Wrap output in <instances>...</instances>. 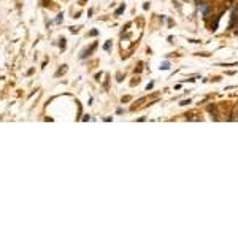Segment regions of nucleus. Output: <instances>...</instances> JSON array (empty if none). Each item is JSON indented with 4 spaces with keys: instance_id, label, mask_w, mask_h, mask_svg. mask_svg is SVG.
Here are the masks:
<instances>
[{
    "instance_id": "nucleus-2",
    "label": "nucleus",
    "mask_w": 238,
    "mask_h": 238,
    "mask_svg": "<svg viewBox=\"0 0 238 238\" xmlns=\"http://www.w3.org/2000/svg\"><path fill=\"white\" fill-rule=\"evenodd\" d=\"M124 8H126V7H124V5H121V7H119V8H117V10H116V16H119V14H121V13H122V11H124Z\"/></svg>"
},
{
    "instance_id": "nucleus-1",
    "label": "nucleus",
    "mask_w": 238,
    "mask_h": 238,
    "mask_svg": "<svg viewBox=\"0 0 238 238\" xmlns=\"http://www.w3.org/2000/svg\"><path fill=\"white\" fill-rule=\"evenodd\" d=\"M95 46H97V43H94V44H91V46L87 48V49H86V51H83V54H81V57H87V56H89V54H91V53H92V51L95 49Z\"/></svg>"
}]
</instances>
